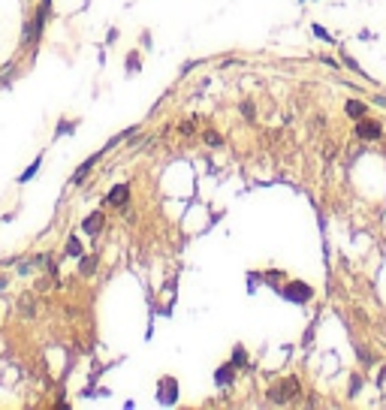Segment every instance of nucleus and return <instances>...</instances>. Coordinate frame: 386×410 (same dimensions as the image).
<instances>
[{
  "label": "nucleus",
  "mask_w": 386,
  "mask_h": 410,
  "mask_svg": "<svg viewBox=\"0 0 386 410\" xmlns=\"http://www.w3.org/2000/svg\"><path fill=\"white\" fill-rule=\"evenodd\" d=\"M66 254H69V257H79V254H82V244H79V238H69V241H66Z\"/></svg>",
  "instance_id": "obj_4"
},
{
  "label": "nucleus",
  "mask_w": 386,
  "mask_h": 410,
  "mask_svg": "<svg viewBox=\"0 0 386 410\" xmlns=\"http://www.w3.org/2000/svg\"><path fill=\"white\" fill-rule=\"evenodd\" d=\"M359 136H365V139H377L380 136V127L377 124H359V130H356Z\"/></svg>",
  "instance_id": "obj_2"
},
{
  "label": "nucleus",
  "mask_w": 386,
  "mask_h": 410,
  "mask_svg": "<svg viewBox=\"0 0 386 410\" xmlns=\"http://www.w3.org/2000/svg\"><path fill=\"white\" fill-rule=\"evenodd\" d=\"M36 169H39V157H36V163H30V166H27V172H24V175H21L18 181H30V175H33Z\"/></svg>",
  "instance_id": "obj_5"
},
{
  "label": "nucleus",
  "mask_w": 386,
  "mask_h": 410,
  "mask_svg": "<svg viewBox=\"0 0 386 410\" xmlns=\"http://www.w3.org/2000/svg\"><path fill=\"white\" fill-rule=\"evenodd\" d=\"M42 3H48V0H42Z\"/></svg>",
  "instance_id": "obj_8"
},
{
  "label": "nucleus",
  "mask_w": 386,
  "mask_h": 410,
  "mask_svg": "<svg viewBox=\"0 0 386 410\" xmlns=\"http://www.w3.org/2000/svg\"><path fill=\"white\" fill-rule=\"evenodd\" d=\"M347 112H350V115H359V112H365V106H362V103H350Z\"/></svg>",
  "instance_id": "obj_6"
},
{
  "label": "nucleus",
  "mask_w": 386,
  "mask_h": 410,
  "mask_svg": "<svg viewBox=\"0 0 386 410\" xmlns=\"http://www.w3.org/2000/svg\"><path fill=\"white\" fill-rule=\"evenodd\" d=\"M124 199H127V187H124V184L109 193V202H112V205H124Z\"/></svg>",
  "instance_id": "obj_3"
},
{
  "label": "nucleus",
  "mask_w": 386,
  "mask_h": 410,
  "mask_svg": "<svg viewBox=\"0 0 386 410\" xmlns=\"http://www.w3.org/2000/svg\"><path fill=\"white\" fill-rule=\"evenodd\" d=\"M100 226H103V214H91V217L85 220V232H88V235H97Z\"/></svg>",
  "instance_id": "obj_1"
},
{
  "label": "nucleus",
  "mask_w": 386,
  "mask_h": 410,
  "mask_svg": "<svg viewBox=\"0 0 386 410\" xmlns=\"http://www.w3.org/2000/svg\"><path fill=\"white\" fill-rule=\"evenodd\" d=\"M94 263H97V260H85V263H82V275H88V272L94 269Z\"/></svg>",
  "instance_id": "obj_7"
}]
</instances>
